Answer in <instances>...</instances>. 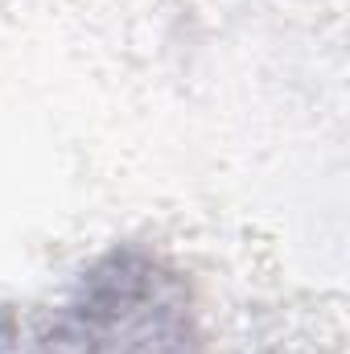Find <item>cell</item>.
Instances as JSON below:
<instances>
[{"label":"cell","instance_id":"1","mask_svg":"<svg viewBox=\"0 0 350 354\" xmlns=\"http://www.w3.org/2000/svg\"><path fill=\"white\" fill-rule=\"evenodd\" d=\"M21 354H206L177 272L116 252L33 330Z\"/></svg>","mask_w":350,"mask_h":354}]
</instances>
